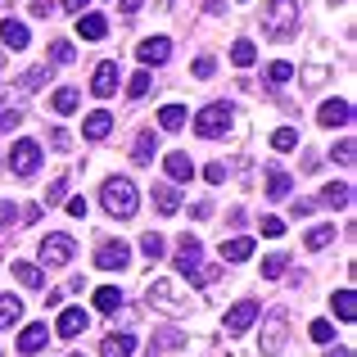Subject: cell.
Wrapping results in <instances>:
<instances>
[{
    "instance_id": "8992f818",
    "label": "cell",
    "mask_w": 357,
    "mask_h": 357,
    "mask_svg": "<svg viewBox=\"0 0 357 357\" xmlns=\"http://www.w3.org/2000/svg\"><path fill=\"white\" fill-rule=\"evenodd\" d=\"M285 335H289V312H285V307H276V312L262 321V340H258L262 357H276L280 349H285Z\"/></svg>"
},
{
    "instance_id": "7dc6e473",
    "label": "cell",
    "mask_w": 357,
    "mask_h": 357,
    "mask_svg": "<svg viewBox=\"0 0 357 357\" xmlns=\"http://www.w3.org/2000/svg\"><path fill=\"white\" fill-rule=\"evenodd\" d=\"M18 122H23V114H18V109H0V131H14Z\"/></svg>"
},
{
    "instance_id": "681fc988",
    "label": "cell",
    "mask_w": 357,
    "mask_h": 357,
    "mask_svg": "<svg viewBox=\"0 0 357 357\" xmlns=\"http://www.w3.org/2000/svg\"><path fill=\"white\" fill-rule=\"evenodd\" d=\"M18 218V208H14V204H9V199H0V231H5L9 227V222H14Z\"/></svg>"
},
{
    "instance_id": "680465c9",
    "label": "cell",
    "mask_w": 357,
    "mask_h": 357,
    "mask_svg": "<svg viewBox=\"0 0 357 357\" xmlns=\"http://www.w3.org/2000/svg\"><path fill=\"white\" fill-rule=\"evenodd\" d=\"M68 357H82V353H68Z\"/></svg>"
},
{
    "instance_id": "52a82bcc",
    "label": "cell",
    "mask_w": 357,
    "mask_h": 357,
    "mask_svg": "<svg viewBox=\"0 0 357 357\" xmlns=\"http://www.w3.org/2000/svg\"><path fill=\"white\" fill-rule=\"evenodd\" d=\"M41 158H45V149L36 145V140H14V149H9V172L14 176H36Z\"/></svg>"
},
{
    "instance_id": "e0dca14e",
    "label": "cell",
    "mask_w": 357,
    "mask_h": 357,
    "mask_svg": "<svg viewBox=\"0 0 357 357\" xmlns=\"http://www.w3.org/2000/svg\"><path fill=\"white\" fill-rule=\"evenodd\" d=\"M154 208L163 213V218H176V213H181V190H176L172 181L154 185Z\"/></svg>"
},
{
    "instance_id": "5b68a950",
    "label": "cell",
    "mask_w": 357,
    "mask_h": 357,
    "mask_svg": "<svg viewBox=\"0 0 357 357\" xmlns=\"http://www.w3.org/2000/svg\"><path fill=\"white\" fill-rule=\"evenodd\" d=\"M227 127H231V105H204L195 114V136H204V140L227 136Z\"/></svg>"
},
{
    "instance_id": "ee69618b",
    "label": "cell",
    "mask_w": 357,
    "mask_h": 357,
    "mask_svg": "<svg viewBox=\"0 0 357 357\" xmlns=\"http://www.w3.org/2000/svg\"><path fill=\"white\" fill-rule=\"evenodd\" d=\"M63 195H68V176H54V185L45 190V199H50V204H59Z\"/></svg>"
},
{
    "instance_id": "44dd1931",
    "label": "cell",
    "mask_w": 357,
    "mask_h": 357,
    "mask_svg": "<svg viewBox=\"0 0 357 357\" xmlns=\"http://www.w3.org/2000/svg\"><path fill=\"white\" fill-rule=\"evenodd\" d=\"M249 258H253V240H249V236L222 240V262H249Z\"/></svg>"
},
{
    "instance_id": "c3c4849f",
    "label": "cell",
    "mask_w": 357,
    "mask_h": 357,
    "mask_svg": "<svg viewBox=\"0 0 357 357\" xmlns=\"http://www.w3.org/2000/svg\"><path fill=\"white\" fill-rule=\"evenodd\" d=\"M204 181L222 185V181H227V167H222V163H208V167H204Z\"/></svg>"
},
{
    "instance_id": "f546056e",
    "label": "cell",
    "mask_w": 357,
    "mask_h": 357,
    "mask_svg": "<svg viewBox=\"0 0 357 357\" xmlns=\"http://www.w3.org/2000/svg\"><path fill=\"white\" fill-rule=\"evenodd\" d=\"M285 267H289V253H285V249L267 253V258H262V280H276V276H285Z\"/></svg>"
},
{
    "instance_id": "d6a6232c",
    "label": "cell",
    "mask_w": 357,
    "mask_h": 357,
    "mask_svg": "<svg viewBox=\"0 0 357 357\" xmlns=\"http://www.w3.org/2000/svg\"><path fill=\"white\" fill-rule=\"evenodd\" d=\"M321 199H326V204H331V208H344V204H349V199H353V190H349V181H331V185H326V190H321Z\"/></svg>"
},
{
    "instance_id": "f907efd6",
    "label": "cell",
    "mask_w": 357,
    "mask_h": 357,
    "mask_svg": "<svg viewBox=\"0 0 357 357\" xmlns=\"http://www.w3.org/2000/svg\"><path fill=\"white\" fill-rule=\"evenodd\" d=\"M68 218H86V199H82V195H77V199H68Z\"/></svg>"
},
{
    "instance_id": "7402d4cb",
    "label": "cell",
    "mask_w": 357,
    "mask_h": 357,
    "mask_svg": "<svg viewBox=\"0 0 357 357\" xmlns=\"http://www.w3.org/2000/svg\"><path fill=\"white\" fill-rule=\"evenodd\" d=\"M131 349H136V340H131L127 331H122V335H105V344H100V357H131Z\"/></svg>"
},
{
    "instance_id": "4316f807",
    "label": "cell",
    "mask_w": 357,
    "mask_h": 357,
    "mask_svg": "<svg viewBox=\"0 0 357 357\" xmlns=\"http://www.w3.org/2000/svg\"><path fill=\"white\" fill-rule=\"evenodd\" d=\"M50 109H54V114H63V118H68V114H77V109H82V96H77L73 86H63V91H54Z\"/></svg>"
},
{
    "instance_id": "d6986e66",
    "label": "cell",
    "mask_w": 357,
    "mask_h": 357,
    "mask_svg": "<svg viewBox=\"0 0 357 357\" xmlns=\"http://www.w3.org/2000/svg\"><path fill=\"white\" fill-rule=\"evenodd\" d=\"M77 36L82 41H105L109 36V18L105 14H77Z\"/></svg>"
},
{
    "instance_id": "6f0895ef",
    "label": "cell",
    "mask_w": 357,
    "mask_h": 357,
    "mask_svg": "<svg viewBox=\"0 0 357 357\" xmlns=\"http://www.w3.org/2000/svg\"><path fill=\"white\" fill-rule=\"evenodd\" d=\"M331 5H344V0H331Z\"/></svg>"
},
{
    "instance_id": "cb8c5ba5",
    "label": "cell",
    "mask_w": 357,
    "mask_h": 357,
    "mask_svg": "<svg viewBox=\"0 0 357 357\" xmlns=\"http://www.w3.org/2000/svg\"><path fill=\"white\" fill-rule=\"evenodd\" d=\"M331 303H335V317H340V321H357V294H353L349 285H344V289H335V298H331Z\"/></svg>"
},
{
    "instance_id": "3957f363",
    "label": "cell",
    "mask_w": 357,
    "mask_h": 357,
    "mask_svg": "<svg viewBox=\"0 0 357 357\" xmlns=\"http://www.w3.org/2000/svg\"><path fill=\"white\" fill-rule=\"evenodd\" d=\"M262 32H267L271 41H289V36L298 32V0H267Z\"/></svg>"
},
{
    "instance_id": "836d02e7",
    "label": "cell",
    "mask_w": 357,
    "mask_h": 357,
    "mask_svg": "<svg viewBox=\"0 0 357 357\" xmlns=\"http://www.w3.org/2000/svg\"><path fill=\"white\" fill-rule=\"evenodd\" d=\"M253 59H258V50H253V41H249V36H240V41L231 45V63H236V68H249Z\"/></svg>"
},
{
    "instance_id": "74e56055",
    "label": "cell",
    "mask_w": 357,
    "mask_h": 357,
    "mask_svg": "<svg viewBox=\"0 0 357 357\" xmlns=\"http://www.w3.org/2000/svg\"><path fill=\"white\" fill-rule=\"evenodd\" d=\"M331 158H335L340 167H353V163H357V145H353V140H340V145L331 149Z\"/></svg>"
},
{
    "instance_id": "db71d44e",
    "label": "cell",
    "mask_w": 357,
    "mask_h": 357,
    "mask_svg": "<svg viewBox=\"0 0 357 357\" xmlns=\"http://www.w3.org/2000/svg\"><path fill=\"white\" fill-rule=\"evenodd\" d=\"M63 9H68V14H82V9H86V0H63Z\"/></svg>"
},
{
    "instance_id": "e575fe53",
    "label": "cell",
    "mask_w": 357,
    "mask_h": 357,
    "mask_svg": "<svg viewBox=\"0 0 357 357\" xmlns=\"http://www.w3.org/2000/svg\"><path fill=\"white\" fill-rule=\"evenodd\" d=\"M140 253H145L149 262H158L167 253V240L163 236H154V231H145V236H140Z\"/></svg>"
},
{
    "instance_id": "d4e9b609",
    "label": "cell",
    "mask_w": 357,
    "mask_h": 357,
    "mask_svg": "<svg viewBox=\"0 0 357 357\" xmlns=\"http://www.w3.org/2000/svg\"><path fill=\"white\" fill-rule=\"evenodd\" d=\"M14 280H18V285H27V289H45V276H41L36 262H14Z\"/></svg>"
},
{
    "instance_id": "7a4b0ae2",
    "label": "cell",
    "mask_w": 357,
    "mask_h": 357,
    "mask_svg": "<svg viewBox=\"0 0 357 357\" xmlns=\"http://www.w3.org/2000/svg\"><path fill=\"white\" fill-rule=\"evenodd\" d=\"M176 271L190 276V285H213V280H218V267H204V244L195 236L176 240Z\"/></svg>"
},
{
    "instance_id": "6da1fadb",
    "label": "cell",
    "mask_w": 357,
    "mask_h": 357,
    "mask_svg": "<svg viewBox=\"0 0 357 357\" xmlns=\"http://www.w3.org/2000/svg\"><path fill=\"white\" fill-rule=\"evenodd\" d=\"M100 204H105V213H109V218L127 222V218H136L140 195H136V185H131L127 176H109V181L100 185Z\"/></svg>"
},
{
    "instance_id": "ffe728a7",
    "label": "cell",
    "mask_w": 357,
    "mask_h": 357,
    "mask_svg": "<svg viewBox=\"0 0 357 357\" xmlns=\"http://www.w3.org/2000/svg\"><path fill=\"white\" fill-rule=\"evenodd\" d=\"M109 131H114V114L109 109H96V114H86V122H82V136L86 140H105Z\"/></svg>"
},
{
    "instance_id": "7bdbcfd3",
    "label": "cell",
    "mask_w": 357,
    "mask_h": 357,
    "mask_svg": "<svg viewBox=\"0 0 357 357\" xmlns=\"http://www.w3.org/2000/svg\"><path fill=\"white\" fill-rule=\"evenodd\" d=\"M307 335H312V344H331L335 340V326L331 321H312V326H307Z\"/></svg>"
},
{
    "instance_id": "7c38bea8",
    "label": "cell",
    "mask_w": 357,
    "mask_h": 357,
    "mask_svg": "<svg viewBox=\"0 0 357 357\" xmlns=\"http://www.w3.org/2000/svg\"><path fill=\"white\" fill-rule=\"evenodd\" d=\"M253 321H258V303H253V298H240V303L227 312V331L231 335H244Z\"/></svg>"
},
{
    "instance_id": "4fadbf2b",
    "label": "cell",
    "mask_w": 357,
    "mask_h": 357,
    "mask_svg": "<svg viewBox=\"0 0 357 357\" xmlns=\"http://www.w3.org/2000/svg\"><path fill=\"white\" fill-rule=\"evenodd\" d=\"M118 91V63L114 59H105L96 68V77H91V96H100V100H109Z\"/></svg>"
},
{
    "instance_id": "484cf974",
    "label": "cell",
    "mask_w": 357,
    "mask_h": 357,
    "mask_svg": "<svg viewBox=\"0 0 357 357\" xmlns=\"http://www.w3.org/2000/svg\"><path fill=\"white\" fill-rule=\"evenodd\" d=\"M23 321V303H18L14 294H0V331H9V326Z\"/></svg>"
},
{
    "instance_id": "9f6ffc18",
    "label": "cell",
    "mask_w": 357,
    "mask_h": 357,
    "mask_svg": "<svg viewBox=\"0 0 357 357\" xmlns=\"http://www.w3.org/2000/svg\"><path fill=\"white\" fill-rule=\"evenodd\" d=\"M326 357H353V353H349V349H331Z\"/></svg>"
},
{
    "instance_id": "f6af8a7d",
    "label": "cell",
    "mask_w": 357,
    "mask_h": 357,
    "mask_svg": "<svg viewBox=\"0 0 357 357\" xmlns=\"http://www.w3.org/2000/svg\"><path fill=\"white\" fill-rule=\"evenodd\" d=\"M213 73H218V63H213L208 54H204V59H195V77H199V82H208Z\"/></svg>"
},
{
    "instance_id": "60d3db41",
    "label": "cell",
    "mask_w": 357,
    "mask_h": 357,
    "mask_svg": "<svg viewBox=\"0 0 357 357\" xmlns=\"http://www.w3.org/2000/svg\"><path fill=\"white\" fill-rule=\"evenodd\" d=\"M298 145V131L294 127H280L276 136H271V149H280V154H285V149H294Z\"/></svg>"
},
{
    "instance_id": "f5cc1de1",
    "label": "cell",
    "mask_w": 357,
    "mask_h": 357,
    "mask_svg": "<svg viewBox=\"0 0 357 357\" xmlns=\"http://www.w3.org/2000/svg\"><path fill=\"white\" fill-rule=\"evenodd\" d=\"M50 145H54V149H73V136H68V131H54Z\"/></svg>"
},
{
    "instance_id": "f1b7e54d",
    "label": "cell",
    "mask_w": 357,
    "mask_h": 357,
    "mask_svg": "<svg viewBox=\"0 0 357 357\" xmlns=\"http://www.w3.org/2000/svg\"><path fill=\"white\" fill-rule=\"evenodd\" d=\"M154 154H158V140L149 136V131H140L136 145H131V158H136V163H154Z\"/></svg>"
},
{
    "instance_id": "1f68e13d",
    "label": "cell",
    "mask_w": 357,
    "mask_h": 357,
    "mask_svg": "<svg viewBox=\"0 0 357 357\" xmlns=\"http://www.w3.org/2000/svg\"><path fill=\"white\" fill-rule=\"evenodd\" d=\"M96 307H100V312H118V307H122V289L118 285H100L96 289Z\"/></svg>"
},
{
    "instance_id": "8d00e7d4",
    "label": "cell",
    "mask_w": 357,
    "mask_h": 357,
    "mask_svg": "<svg viewBox=\"0 0 357 357\" xmlns=\"http://www.w3.org/2000/svg\"><path fill=\"white\" fill-rule=\"evenodd\" d=\"M127 96H131V100L149 96V68H136V73H131V82H127Z\"/></svg>"
},
{
    "instance_id": "816d5d0a",
    "label": "cell",
    "mask_w": 357,
    "mask_h": 357,
    "mask_svg": "<svg viewBox=\"0 0 357 357\" xmlns=\"http://www.w3.org/2000/svg\"><path fill=\"white\" fill-rule=\"evenodd\" d=\"M50 9H54V0H32V14L36 18H50Z\"/></svg>"
},
{
    "instance_id": "ab89813d",
    "label": "cell",
    "mask_w": 357,
    "mask_h": 357,
    "mask_svg": "<svg viewBox=\"0 0 357 357\" xmlns=\"http://www.w3.org/2000/svg\"><path fill=\"white\" fill-rule=\"evenodd\" d=\"M294 77V63H285V59H276V63H267V82H276V86H285V82Z\"/></svg>"
},
{
    "instance_id": "83f0119b",
    "label": "cell",
    "mask_w": 357,
    "mask_h": 357,
    "mask_svg": "<svg viewBox=\"0 0 357 357\" xmlns=\"http://www.w3.org/2000/svg\"><path fill=\"white\" fill-rule=\"evenodd\" d=\"M289 190H294V176L280 172V167H271V172H267V195H271V199H285Z\"/></svg>"
},
{
    "instance_id": "ac0fdd59",
    "label": "cell",
    "mask_w": 357,
    "mask_h": 357,
    "mask_svg": "<svg viewBox=\"0 0 357 357\" xmlns=\"http://www.w3.org/2000/svg\"><path fill=\"white\" fill-rule=\"evenodd\" d=\"M163 167H167V181H172V185H185V181L195 176L190 154H181V149H176V154H167V158H163Z\"/></svg>"
},
{
    "instance_id": "bcb514c9",
    "label": "cell",
    "mask_w": 357,
    "mask_h": 357,
    "mask_svg": "<svg viewBox=\"0 0 357 357\" xmlns=\"http://www.w3.org/2000/svg\"><path fill=\"white\" fill-rule=\"evenodd\" d=\"M262 236H267V240L285 236V222H280V218H262Z\"/></svg>"
},
{
    "instance_id": "603a6c76",
    "label": "cell",
    "mask_w": 357,
    "mask_h": 357,
    "mask_svg": "<svg viewBox=\"0 0 357 357\" xmlns=\"http://www.w3.org/2000/svg\"><path fill=\"white\" fill-rule=\"evenodd\" d=\"M181 344H185V335L176 331V326H163V331H158L154 340H149V357H158L163 349H181Z\"/></svg>"
},
{
    "instance_id": "ba28073f",
    "label": "cell",
    "mask_w": 357,
    "mask_h": 357,
    "mask_svg": "<svg viewBox=\"0 0 357 357\" xmlns=\"http://www.w3.org/2000/svg\"><path fill=\"white\" fill-rule=\"evenodd\" d=\"M73 249H77V244H73V236H63V231H54V236H45L41 240V267H68L73 262Z\"/></svg>"
},
{
    "instance_id": "4dcf8cb0",
    "label": "cell",
    "mask_w": 357,
    "mask_h": 357,
    "mask_svg": "<svg viewBox=\"0 0 357 357\" xmlns=\"http://www.w3.org/2000/svg\"><path fill=\"white\" fill-rule=\"evenodd\" d=\"M158 127H163V131H181L185 127V109L181 105H163V109H158Z\"/></svg>"
},
{
    "instance_id": "2e32d148",
    "label": "cell",
    "mask_w": 357,
    "mask_h": 357,
    "mask_svg": "<svg viewBox=\"0 0 357 357\" xmlns=\"http://www.w3.org/2000/svg\"><path fill=\"white\" fill-rule=\"evenodd\" d=\"M45 340H50V326L45 321H32V326H23V335H18V353H41L45 349Z\"/></svg>"
},
{
    "instance_id": "8fae6325",
    "label": "cell",
    "mask_w": 357,
    "mask_h": 357,
    "mask_svg": "<svg viewBox=\"0 0 357 357\" xmlns=\"http://www.w3.org/2000/svg\"><path fill=\"white\" fill-rule=\"evenodd\" d=\"M86 326H91V312H86V307H63V312H59V326H54V335H63V340H77Z\"/></svg>"
},
{
    "instance_id": "5bb4252c",
    "label": "cell",
    "mask_w": 357,
    "mask_h": 357,
    "mask_svg": "<svg viewBox=\"0 0 357 357\" xmlns=\"http://www.w3.org/2000/svg\"><path fill=\"white\" fill-rule=\"evenodd\" d=\"M317 122H321V127H349V122H353V105H349V100H326L321 114H317Z\"/></svg>"
},
{
    "instance_id": "277c9868",
    "label": "cell",
    "mask_w": 357,
    "mask_h": 357,
    "mask_svg": "<svg viewBox=\"0 0 357 357\" xmlns=\"http://www.w3.org/2000/svg\"><path fill=\"white\" fill-rule=\"evenodd\" d=\"M149 303L163 307V312H172V317L190 312V294H185L176 280H154V285H149Z\"/></svg>"
},
{
    "instance_id": "9c48e42d",
    "label": "cell",
    "mask_w": 357,
    "mask_h": 357,
    "mask_svg": "<svg viewBox=\"0 0 357 357\" xmlns=\"http://www.w3.org/2000/svg\"><path fill=\"white\" fill-rule=\"evenodd\" d=\"M127 262H131V249L122 240H105L96 249V267L100 271H127Z\"/></svg>"
},
{
    "instance_id": "b9f144b4",
    "label": "cell",
    "mask_w": 357,
    "mask_h": 357,
    "mask_svg": "<svg viewBox=\"0 0 357 357\" xmlns=\"http://www.w3.org/2000/svg\"><path fill=\"white\" fill-rule=\"evenodd\" d=\"M73 59H77L73 41H54V45H50V63H73Z\"/></svg>"
},
{
    "instance_id": "d590c367",
    "label": "cell",
    "mask_w": 357,
    "mask_h": 357,
    "mask_svg": "<svg viewBox=\"0 0 357 357\" xmlns=\"http://www.w3.org/2000/svg\"><path fill=\"white\" fill-rule=\"evenodd\" d=\"M50 73H54V68H45V63H41V68H27L23 77H18V91H36V86H45V82H50Z\"/></svg>"
},
{
    "instance_id": "9a60e30c",
    "label": "cell",
    "mask_w": 357,
    "mask_h": 357,
    "mask_svg": "<svg viewBox=\"0 0 357 357\" xmlns=\"http://www.w3.org/2000/svg\"><path fill=\"white\" fill-rule=\"evenodd\" d=\"M27 41H32L27 23H18V18H5V23H0V45H5V50H27Z\"/></svg>"
},
{
    "instance_id": "11a10c76",
    "label": "cell",
    "mask_w": 357,
    "mask_h": 357,
    "mask_svg": "<svg viewBox=\"0 0 357 357\" xmlns=\"http://www.w3.org/2000/svg\"><path fill=\"white\" fill-rule=\"evenodd\" d=\"M140 9V0H122V14H136Z\"/></svg>"
},
{
    "instance_id": "f35d334b",
    "label": "cell",
    "mask_w": 357,
    "mask_h": 357,
    "mask_svg": "<svg viewBox=\"0 0 357 357\" xmlns=\"http://www.w3.org/2000/svg\"><path fill=\"white\" fill-rule=\"evenodd\" d=\"M303 244H307V249H326V244H335V227H312Z\"/></svg>"
},
{
    "instance_id": "30bf717a",
    "label": "cell",
    "mask_w": 357,
    "mask_h": 357,
    "mask_svg": "<svg viewBox=\"0 0 357 357\" xmlns=\"http://www.w3.org/2000/svg\"><path fill=\"white\" fill-rule=\"evenodd\" d=\"M167 54H172V41H167V36H145V41L136 45V59L145 63V68H158V63H167Z\"/></svg>"
}]
</instances>
